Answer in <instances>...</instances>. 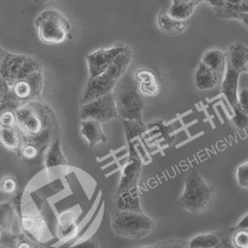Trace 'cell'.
Wrapping results in <instances>:
<instances>
[{
	"instance_id": "6da1fadb",
	"label": "cell",
	"mask_w": 248,
	"mask_h": 248,
	"mask_svg": "<svg viewBox=\"0 0 248 248\" xmlns=\"http://www.w3.org/2000/svg\"><path fill=\"white\" fill-rule=\"evenodd\" d=\"M132 58L130 49L126 47L103 73L89 79L82 96V105L112 93L120 79L127 71Z\"/></svg>"
},
{
	"instance_id": "7a4b0ae2",
	"label": "cell",
	"mask_w": 248,
	"mask_h": 248,
	"mask_svg": "<svg viewBox=\"0 0 248 248\" xmlns=\"http://www.w3.org/2000/svg\"><path fill=\"white\" fill-rule=\"evenodd\" d=\"M118 117L121 120H142L144 104L138 82L130 73L122 76L112 91Z\"/></svg>"
},
{
	"instance_id": "3957f363",
	"label": "cell",
	"mask_w": 248,
	"mask_h": 248,
	"mask_svg": "<svg viewBox=\"0 0 248 248\" xmlns=\"http://www.w3.org/2000/svg\"><path fill=\"white\" fill-rule=\"evenodd\" d=\"M214 188L193 170L185 181L184 189L179 199V204L194 214L205 210L210 205L214 194Z\"/></svg>"
},
{
	"instance_id": "277c9868",
	"label": "cell",
	"mask_w": 248,
	"mask_h": 248,
	"mask_svg": "<svg viewBox=\"0 0 248 248\" xmlns=\"http://www.w3.org/2000/svg\"><path fill=\"white\" fill-rule=\"evenodd\" d=\"M111 226L118 236L139 239L148 236L154 230V222L142 211L115 210Z\"/></svg>"
},
{
	"instance_id": "5b68a950",
	"label": "cell",
	"mask_w": 248,
	"mask_h": 248,
	"mask_svg": "<svg viewBox=\"0 0 248 248\" xmlns=\"http://www.w3.org/2000/svg\"><path fill=\"white\" fill-rule=\"evenodd\" d=\"M39 38L48 45H58L67 40L71 30L69 20L62 13L47 9L40 13L35 19Z\"/></svg>"
},
{
	"instance_id": "8992f818",
	"label": "cell",
	"mask_w": 248,
	"mask_h": 248,
	"mask_svg": "<svg viewBox=\"0 0 248 248\" xmlns=\"http://www.w3.org/2000/svg\"><path fill=\"white\" fill-rule=\"evenodd\" d=\"M40 70H42L40 64L33 58L6 51L0 66V76L11 86Z\"/></svg>"
},
{
	"instance_id": "52a82bcc",
	"label": "cell",
	"mask_w": 248,
	"mask_h": 248,
	"mask_svg": "<svg viewBox=\"0 0 248 248\" xmlns=\"http://www.w3.org/2000/svg\"><path fill=\"white\" fill-rule=\"evenodd\" d=\"M16 126L26 139L36 138L48 129V120L46 119V115L31 103L18 107L16 109Z\"/></svg>"
},
{
	"instance_id": "ba28073f",
	"label": "cell",
	"mask_w": 248,
	"mask_h": 248,
	"mask_svg": "<svg viewBox=\"0 0 248 248\" xmlns=\"http://www.w3.org/2000/svg\"><path fill=\"white\" fill-rule=\"evenodd\" d=\"M80 117L81 120L93 119L100 123L117 118L118 113L112 92L83 104Z\"/></svg>"
},
{
	"instance_id": "9c48e42d",
	"label": "cell",
	"mask_w": 248,
	"mask_h": 248,
	"mask_svg": "<svg viewBox=\"0 0 248 248\" xmlns=\"http://www.w3.org/2000/svg\"><path fill=\"white\" fill-rule=\"evenodd\" d=\"M43 86L42 70L18 80L11 86V92L21 105L35 101L41 93Z\"/></svg>"
},
{
	"instance_id": "30bf717a",
	"label": "cell",
	"mask_w": 248,
	"mask_h": 248,
	"mask_svg": "<svg viewBox=\"0 0 248 248\" xmlns=\"http://www.w3.org/2000/svg\"><path fill=\"white\" fill-rule=\"evenodd\" d=\"M126 47L124 46L99 49L86 56L89 71V79L103 73Z\"/></svg>"
},
{
	"instance_id": "8fae6325",
	"label": "cell",
	"mask_w": 248,
	"mask_h": 248,
	"mask_svg": "<svg viewBox=\"0 0 248 248\" xmlns=\"http://www.w3.org/2000/svg\"><path fill=\"white\" fill-rule=\"evenodd\" d=\"M141 171V161L138 157H131L130 161L124 167L118 184V191L137 189Z\"/></svg>"
},
{
	"instance_id": "7c38bea8",
	"label": "cell",
	"mask_w": 248,
	"mask_h": 248,
	"mask_svg": "<svg viewBox=\"0 0 248 248\" xmlns=\"http://www.w3.org/2000/svg\"><path fill=\"white\" fill-rule=\"evenodd\" d=\"M79 229L74 213L67 211L59 217L58 236L62 244H71L77 239Z\"/></svg>"
},
{
	"instance_id": "4fadbf2b",
	"label": "cell",
	"mask_w": 248,
	"mask_h": 248,
	"mask_svg": "<svg viewBox=\"0 0 248 248\" xmlns=\"http://www.w3.org/2000/svg\"><path fill=\"white\" fill-rule=\"evenodd\" d=\"M213 10L220 18H236L248 24V0H225L223 6Z\"/></svg>"
},
{
	"instance_id": "5bb4252c",
	"label": "cell",
	"mask_w": 248,
	"mask_h": 248,
	"mask_svg": "<svg viewBox=\"0 0 248 248\" xmlns=\"http://www.w3.org/2000/svg\"><path fill=\"white\" fill-rule=\"evenodd\" d=\"M223 78L200 62L195 73L196 87L200 91L211 90L221 83Z\"/></svg>"
},
{
	"instance_id": "9a60e30c",
	"label": "cell",
	"mask_w": 248,
	"mask_h": 248,
	"mask_svg": "<svg viewBox=\"0 0 248 248\" xmlns=\"http://www.w3.org/2000/svg\"><path fill=\"white\" fill-rule=\"evenodd\" d=\"M248 47L241 43H235L229 47L226 57V65L236 70L239 73L248 72Z\"/></svg>"
},
{
	"instance_id": "2e32d148",
	"label": "cell",
	"mask_w": 248,
	"mask_h": 248,
	"mask_svg": "<svg viewBox=\"0 0 248 248\" xmlns=\"http://www.w3.org/2000/svg\"><path fill=\"white\" fill-rule=\"evenodd\" d=\"M227 66L221 81L222 92L232 108L238 105V88L241 73Z\"/></svg>"
},
{
	"instance_id": "e0dca14e",
	"label": "cell",
	"mask_w": 248,
	"mask_h": 248,
	"mask_svg": "<svg viewBox=\"0 0 248 248\" xmlns=\"http://www.w3.org/2000/svg\"><path fill=\"white\" fill-rule=\"evenodd\" d=\"M80 134L92 148L107 140L106 135L102 129L101 123L96 120H82Z\"/></svg>"
},
{
	"instance_id": "ac0fdd59",
	"label": "cell",
	"mask_w": 248,
	"mask_h": 248,
	"mask_svg": "<svg viewBox=\"0 0 248 248\" xmlns=\"http://www.w3.org/2000/svg\"><path fill=\"white\" fill-rule=\"evenodd\" d=\"M135 78L142 96H155L159 93V83L153 72L147 70H139L135 74Z\"/></svg>"
},
{
	"instance_id": "d6986e66",
	"label": "cell",
	"mask_w": 248,
	"mask_h": 248,
	"mask_svg": "<svg viewBox=\"0 0 248 248\" xmlns=\"http://www.w3.org/2000/svg\"><path fill=\"white\" fill-rule=\"evenodd\" d=\"M24 139V135L17 126L0 128V144L7 151L18 152Z\"/></svg>"
},
{
	"instance_id": "ffe728a7",
	"label": "cell",
	"mask_w": 248,
	"mask_h": 248,
	"mask_svg": "<svg viewBox=\"0 0 248 248\" xmlns=\"http://www.w3.org/2000/svg\"><path fill=\"white\" fill-rule=\"evenodd\" d=\"M115 207L116 210L142 211L138 188L117 192Z\"/></svg>"
},
{
	"instance_id": "44dd1931",
	"label": "cell",
	"mask_w": 248,
	"mask_h": 248,
	"mask_svg": "<svg viewBox=\"0 0 248 248\" xmlns=\"http://www.w3.org/2000/svg\"><path fill=\"white\" fill-rule=\"evenodd\" d=\"M201 62L206 66L221 76H224L226 69V56L220 50H209L203 56Z\"/></svg>"
},
{
	"instance_id": "7402d4cb",
	"label": "cell",
	"mask_w": 248,
	"mask_h": 248,
	"mask_svg": "<svg viewBox=\"0 0 248 248\" xmlns=\"http://www.w3.org/2000/svg\"><path fill=\"white\" fill-rule=\"evenodd\" d=\"M16 211L13 203L10 202L0 203V228L12 232Z\"/></svg>"
},
{
	"instance_id": "603a6c76",
	"label": "cell",
	"mask_w": 248,
	"mask_h": 248,
	"mask_svg": "<svg viewBox=\"0 0 248 248\" xmlns=\"http://www.w3.org/2000/svg\"><path fill=\"white\" fill-rule=\"evenodd\" d=\"M220 245V239L217 235L213 233L197 235L190 240L188 248H214Z\"/></svg>"
},
{
	"instance_id": "cb8c5ba5",
	"label": "cell",
	"mask_w": 248,
	"mask_h": 248,
	"mask_svg": "<svg viewBox=\"0 0 248 248\" xmlns=\"http://www.w3.org/2000/svg\"><path fill=\"white\" fill-rule=\"evenodd\" d=\"M195 7L192 4L172 2L169 10L168 16L175 21H186L192 15Z\"/></svg>"
},
{
	"instance_id": "d4e9b609",
	"label": "cell",
	"mask_w": 248,
	"mask_h": 248,
	"mask_svg": "<svg viewBox=\"0 0 248 248\" xmlns=\"http://www.w3.org/2000/svg\"><path fill=\"white\" fill-rule=\"evenodd\" d=\"M65 157L61 151L60 143L58 139H55L47 150L46 156V164L47 167H55L65 164Z\"/></svg>"
},
{
	"instance_id": "484cf974",
	"label": "cell",
	"mask_w": 248,
	"mask_h": 248,
	"mask_svg": "<svg viewBox=\"0 0 248 248\" xmlns=\"http://www.w3.org/2000/svg\"><path fill=\"white\" fill-rule=\"evenodd\" d=\"M128 142L142 135L145 130V126L142 120H122Z\"/></svg>"
},
{
	"instance_id": "4316f807",
	"label": "cell",
	"mask_w": 248,
	"mask_h": 248,
	"mask_svg": "<svg viewBox=\"0 0 248 248\" xmlns=\"http://www.w3.org/2000/svg\"><path fill=\"white\" fill-rule=\"evenodd\" d=\"M40 148L31 141L24 139L22 145L18 152L23 158L27 160L34 159L37 158L40 152Z\"/></svg>"
},
{
	"instance_id": "83f0119b",
	"label": "cell",
	"mask_w": 248,
	"mask_h": 248,
	"mask_svg": "<svg viewBox=\"0 0 248 248\" xmlns=\"http://www.w3.org/2000/svg\"><path fill=\"white\" fill-rule=\"evenodd\" d=\"M18 182L13 176H6L0 180V191L6 195H14L18 190Z\"/></svg>"
},
{
	"instance_id": "f1b7e54d",
	"label": "cell",
	"mask_w": 248,
	"mask_h": 248,
	"mask_svg": "<svg viewBox=\"0 0 248 248\" xmlns=\"http://www.w3.org/2000/svg\"><path fill=\"white\" fill-rule=\"evenodd\" d=\"M234 115H233V121L235 125L239 129H245L248 127V112L244 111L239 105L233 107Z\"/></svg>"
},
{
	"instance_id": "f546056e",
	"label": "cell",
	"mask_w": 248,
	"mask_h": 248,
	"mask_svg": "<svg viewBox=\"0 0 248 248\" xmlns=\"http://www.w3.org/2000/svg\"><path fill=\"white\" fill-rule=\"evenodd\" d=\"M16 126V110L9 109L0 114V128H11Z\"/></svg>"
},
{
	"instance_id": "4dcf8cb0",
	"label": "cell",
	"mask_w": 248,
	"mask_h": 248,
	"mask_svg": "<svg viewBox=\"0 0 248 248\" xmlns=\"http://www.w3.org/2000/svg\"><path fill=\"white\" fill-rule=\"evenodd\" d=\"M20 102L14 97V95L10 93L8 95L0 99V114L9 109H14L16 110L18 107L21 106Z\"/></svg>"
},
{
	"instance_id": "1f68e13d",
	"label": "cell",
	"mask_w": 248,
	"mask_h": 248,
	"mask_svg": "<svg viewBox=\"0 0 248 248\" xmlns=\"http://www.w3.org/2000/svg\"><path fill=\"white\" fill-rule=\"evenodd\" d=\"M236 179L238 184L242 188L248 187V163H244L239 166L236 171Z\"/></svg>"
},
{
	"instance_id": "d6a6232c",
	"label": "cell",
	"mask_w": 248,
	"mask_h": 248,
	"mask_svg": "<svg viewBox=\"0 0 248 248\" xmlns=\"http://www.w3.org/2000/svg\"><path fill=\"white\" fill-rule=\"evenodd\" d=\"M188 242L180 239H167L154 245V248H186Z\"/></svg>"
},
{
	"instance_id": "836d02e7",
	"label": "cell",
	"mask_w": 248,
	"mask_h": 248,
	"mask_svg": "<svg viewBox=\"0 0 248 248\" xmlns=\"http://www.w3.org/2000/svg\"><path fill=\"white\" fill-rule=\"evenodd\" d=\"M233 243L237 248H248V230H239L233 236Z\"/></svg>"
},
{
	"instance_id": "e575fe53",
	"label": "cell",
	"mask_w": 248,
	"mask_h": 248,
	"mask_svg": "<svg viewBox=\"0 0 248 248\" xmlns=\"http://www.w3.org/2000/svg\"><path fill=\"white\" fill-rule=\"evenodd\" d=\"M238 105L245 112H248V89H241L238 93Z\"/></svg>"
},
{
	"instance_id": "d590c367",
	"label": "cell",
	"mask_w": 248,
	"mask_h": 248,
	"mask_svg": "<svg viewBox=\"0 0 248 248\" xmlns=\"http://www.w3.org/2000/svg\"><path fill=\"white\" fill-rule=\"evenodd\" d=\"M11 92V86L9 83L0 76V99L5 97Z\"/></svg>"
},
{
	"instance_id": "8d00e7d4",
	"label": "cell",
	"mask_w": 248,
	"mask_h": 248,
	"mask_svg": "<svg viewBox=\"0 0 248 248\" xmlns=\"http://www.w3.org/2000/svg\"><path fill=\"white\" fill-rule=\"evenodd\" d=\"M96 243L92 239H87L83 242H78L72 246V248H96Z\"/></svg>"
},
{
	"instance_id": "74e56055",
	"label": "cell",
	"mask_w": 248,
	"mask_h": 248,
	"mask_svg": "<svg viewBox=\"0 0 248 248\" xmlns=\"http://www.w3.org/2000/svg\"><path fill=\"white\" fill-rule=\"evenodd\" d=\"M248 216L246 214V216H244L239 223L236 225V229L239 230H248Z\"/></svg>"
},
{
	"instance_id": "f35d334b",
	"label": "cell",
	"mask_w": 248,
	"mask_h": 248,
	"mask_svg": "<svg viewBox=\"0 0 248 248\" xmlns=\"http://www.w3.org/2000/svg\"><path fill=\"white\" fill-rule=\"evenodd\" d=\"M205 1L213 7V9L220 8L225 3V0H205Z\"/></svg>"
},
{
	"instance_id": "ab89813d",
	"label": "cell",
	"mask_w": 248,
	"mask_h": 248,
	"mask_svg": "<svg viewBox=\"0 0 248 248\" xmlns=\"http://www.w3.org/2000/svg\"><path fill=\"white\" fill-rule=\"evenodd\" d=\"M203 0H173L172 2H183V3L192 4L197 6L199 3L202 2Z\"/></svg>"
},
{
	"instance_id": "60d3db41",
	"label": "cell",
	"mask_w": 248,
	"mask_h": 248,
	"mask_svg": "<svg viewBox=\"0 0 248 248\" xmlns=\"http://www.w3.org/2000/svg\"><path fill=\"white\" fill-rule=\"evenodd\" d=\"M5 53H6V50H4L2 47H0V66L2 64V61H3Z\"/></svg>"
},
{
	"instance_id": "b9f144b4",
	"label": "cell",
	"mask_w": 248,
	"mask_h": 248,
	"mask_svg": "<svg viewBox=\"0 0 248 248\" xmlns=\"http://www.w3.org/2000/svg\"><path fill=\"white\" fill-rule=\"evenodd\" d=\"M32 1L36 4H45L50 2L52 0H32Z\"/></svg>"
}]
</instances>
